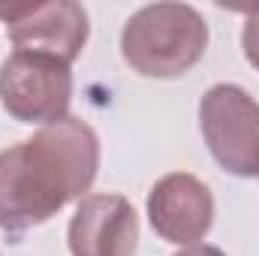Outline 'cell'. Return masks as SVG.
<instances>
[{
	"instance_id": "cell-1",
	"label": "cell",
	"mask_w": 259,
	"mask_h": 256,
	"mask_svg": "<svg viewBox=\"0 0 259 256\" xmlns=\"http://www.w3.org/2000/svg\"><path fill=\"white\" fill-rule=\"evenodd\" d=\"M100 169V139L81 118L49 124L0 151V232L18 241L52 220L66 202H81Z\"/></svg>"
},
{
	"instance_id": "cell-2",
	"label": "cell",
	"mask_w": 259,
	"mask_h": 256,
	"mask_svg": "<svg viewBox=\"0 0 259 256\" xmlns=\"http://www.w3.org/2000/svg\"><path fill=\"white\" fill-rule=\"evenodd\" d=\"M208 49V24L187 3H151L133 12L121 30V55L133 72L178 78Z\"/></svg>"
},
{
	"instance_id": "cell-3",
	"label": "cell",
	"mask_w": 259,
	"mask_h": 256,
	"mask_svg": "<svg viewBox=\"0 0 259 256\" xmlns=\"http://www.w3.org/2000/svg\"><path fill=\"white\" fill-rule=\"evenodd\" d=\"M72 69L42 52H12L0 64V106L21 124H58L69 118Z\"/></svg>"
},
{
	"instance_id": "cell-4",
	"label": "cell",
	"mask_w": 259,
	"mask_h": 256,
	"mask_svg": "<svg viewBox=\"0 0 259 256\" xmlns=\"http://www.w3.org/2000/svg\"><path fill=\"white\" fill-rule=\"evenodd\" d=\"M199 127L211 157L229 175H259V103L241 84L208 88L199 103Z\"/></svg>"
},
{
	"instance_id": "cell-5",
	"label": "cell",
	"mask_w": 259,
	"mask_h": 256,
	"mask_svg": "<svg viewBox=\"0 0 259 256\" xmlns=\"http://www.w3.org/2000/svg\"><path fill=\"white\" fill-rule=\"evenodd\" d=\"M0 21L6 24V36L15 52L55 55L69 66L81 55L91 33L84 6L72 0L0 6Z\"/></svg>"
},
{
	"instance_id": "cell-6",
	"label": "cell",
	"mask_w": 259,
	"mask_h": 256,
	"mask_svg": "<svg viewBox=\"0 0 259 256\" xmlns=\"http://www.w3.org/2000/svg\"><path fill=\"white\" fill-rule=\"evenodd\" d=\"M66 244L72 256H136L139 217L118 193H91L69 217Z\"/></svg>"
},
{
	"instance_id": "cell-7",
	"label": "cell",
	"mask_w": 259,
	"mask_h": 256,
	"mask_svg": "<svg viewBox=\"0 0 259 256\" xmlns=\"http://www.w3.org/2000/svg\"><path fill=\"white\" fill-rule=\"evenodd\" d=\"M151 229L169 244H196L214 223V196L190 172L163 175L148 193Z\"/></svg>"
},
{
	"instance_id": "cell-8",
	"label": "cell",
	"mask_w": 259,
	"mask_h": 256,
	"mask_svg": "<svg viewBox=\"0 0 259 256\" xmlns=\"http://www.w3.org/2000/svg\"><path fill=\"white\" fill-rule=\"evenodd\" d=\"M241 49L247 64L259 72V6H253L244 18V30H241Z\"/></svg>"
},
{
	"instance_id": "cell-9",
	"label": "cell",
	"mask_w": 259,
	"mask_h": 256,
	"mask_svg": "<svg viewBox=\"0 0 259 256\" xmlns=\"http://www.w3.org/2000/svg\"><path fill=\"white\" fill-rule=\"evenodd\" d=\"M175 256H226L220 247H211V244H190L184 250H178Z\"/></svg>"
}]
</instances>
